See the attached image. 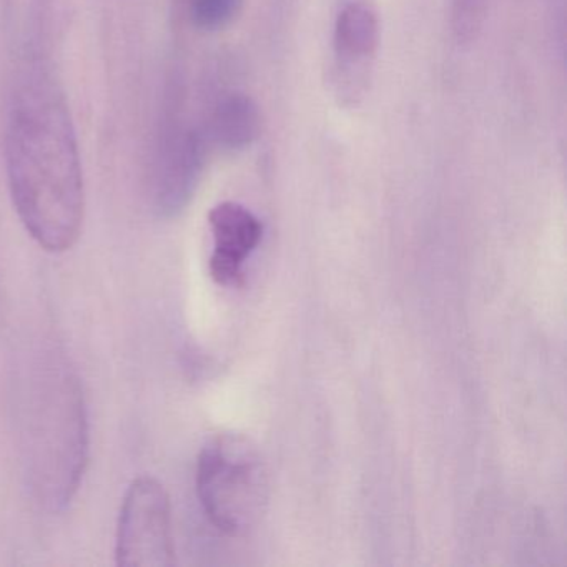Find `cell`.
<instances>
[{
	"label": "cell",
	"instance_id": "1",
	"mask_svg": "<svg viewBox=\"0 0 567 567\" xmlns=\"http://www.w3.org/2000/svg\"><path fill=\"white\" fill-rule=\"evenodd\" d=\"M6 165L29 235L51 254L71 250L84 225V172L68 102L48 75L32 74L14 95Z\"/></svg>",
	"mask_w": 567,
	"mask_h": 567
},
{
	"label": "cell",
	"instance_id": "2",
	"mask_svg": "<svg viewBox=\"0 0 567 567\" xmlns=\"http://www.w3.org/2000/svg\"><path fill=\"white\" fill-rule=\"evenodd\" d=\"M197 491L205 514L217 529L244 536L260 523L267 507V464L248 437L218 434L198 456Z\"/></svg>",
	"mask_w": 567,
	"mask_h": 567
},
{
	"label": "cell",
	"instance_id": "3",
	"mask_svg": "<svg viewBox=\"0 0 567 567\" xmlns=\"http://www.w3.org/2000/svg\"><path fill=\"white\" fill-rule=\"evenodd\" d=\"M205 145L202 128L185 118L177 101L171 102L158 122L148 172L152 207L161 217H177L190 204L204 171Z\"/></svg>",
	"mask_w": 567,
	"mask_h": 567
},
{
	"label": "cell",
	"instance_id": "4",
	"mask_svg": "<svg viewBox=\"0 0 567 567\" xmlns=\"http://www.w3.org/2000/svg\"><path fill=\"white\" fill-rule=\"evenodd\" d=\"M115 557L121 567L174 566L171 497L155 477H138L128 487L118 517Z\"/></svg>",
	"mask_w": 567,
	"mask_h": 567
},
{
	"label": "cell",
	"instance_id": "5",
	"mask_svg": "<svg viewBox=\"0 0 567 567\" xmlns=\"http://www.w3.org/2000/svg\"><path fill=\"white\" fill-rule=\"evenodd\" d=\"M380 16L371 0H347L333 32V87L343 107H357L370 91L380 49Z\"/></svg>",
	"mask_w": 567,
	"mask_h": 567
},
{
	"label": "cell",
	"instance_id": "6",
	"mask_svg": "<svg viewBox=\"0 0 567 567\" xmlns=\"http://www.w3.org/2000/svg\"><path fill=\"white\" fill-rule=\"evenodd\" d=\"M214 254L210 275L221 287H234L244 278V265L264 234L260 220L237 202H221L208 214Z\"/></svg>",
	"mask_w": 567,
	"mask_h": 567
},
{
	"label": "cell",
	"instance_id": "7",
	"mask_svg": "<svg viewBox=\"0 0 567 567\" xmlns=\"http://www.w3.org/2000/svg\"><path fill=\"white\" fill-rule=\"evenodd\" d=\"M205 142L224 151H244L261 134V114L257 102L240 91L218 95L202 127Z\"/></svg>",
	"mask_w": 567,
	"mask_h": 567
},
{
	"label": "cell",
	"instance_id": "8",
	"mask_svg": "<svg viewBox=\"0 0 567 567\" xmlns=\"http://www.w3.org/2000/svg\"><path fill=\"white\" fill-rule=\"evenodd\" d=\"M244 0H185L188 21L202 32H218L234 24Z\"/></svg>",
	"mask_w": 567,
	"mask_h": 567
},
{
	"label": "cell",
	"instance_id": "9",
	"mask_svg": "<svg viewBox=\"0 0 567 567\" xmlns=\"http://www.w3.org/2000/svg\"><path fill=\"white\" fill-rule=\"evenodd\" d=\"M487 0H451V31L460 44L476 41L483 31Z\"/></svg>",
	"mask_w": 567,
	"mask_h": 567
}]
</instances>
